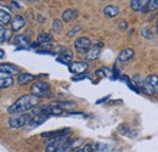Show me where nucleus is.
Masks as SVG:
<instances>
[{
  "mask_svg": "<svg viewBox=\"0 0 158 152\" xmlns=\"http://www.w3.org/2000/svg\"><path fill=\"white\" fill-rule=\"evenodd\" d=\"M39 97L34 96L33 94H26L19 97L9 108L7 112L11 114L15 113H22L28 110H33L34 107L39 106Z\"/></svg>",
  "mask_w": 158,
  "mask_h": 152,
  "instance_id": "f257e3e1",
  "label": "nucleus"
},
{
  "mask_svg": "<svg viewBox=\"0 0 158 152\" xmlns=\"http://www.w3.org/2000/svg\"><path fill=\"white\" fill-rule=\"evenodd\" d=\"M32 117L28 113H15L12 114L9 119V127L12 129H19L29 123Z\"/></svg>",
  "mask_w": 158,
  "mask_h": 152,
  "instance_id": "f03ea898",
  "label": "nucleus"
},
{
  "mask_svg": "<svg viewBox=\"0 0 158 152\" xmlns=\"http://www.w3.org/2000/svg\"><path fill=\"white\" fill-rule=\"evenodd\" d=\"M31 91H32V94L34 96H37V97H39V99H43V97L49 96V94H50V85H49V83H46V82L38 80V82H35V83L32 85Z\"/></svg>",
  "mask_w": 158,
  "mask_h": 152,
  "instance_id": "7ed1b4c3",
  "label": "nucleus"
},
{
  "mask_svg": "<svg viewBox=\"0 0 158 152\" xmlns=\"http://www.w3.org/2000/svg\"><path fill=\"white\" fill-rule=\"evenodd\" d=\"M68 140V135L66 136H61V137H55V139H50L46 144L45 151L46 152H56L60 147Z\"/></svg>",
  "mask_w": 158,
  "mask_h": 152,
  "instance_id": "20e7f679",
  "label": "nucleus"
},
{
  "mask_svg": "<svg viewBox=\"0 0 158 152\" xmlns=\"http://www.w3.org/2000/svg\"><path fill=\"white\" fill-rule=\"evenodd\" d=\"M83 139L77 137V139H68L56 152H74L77 149H79V145L81 144Z\"/></svg>",
  "mask_w": 158,
  "mask_h": 152,
  "instance_id": "39448f33",
  "label": "nucleus"
},
{
  "mask_svg": "<svg viewBox=\"0 0 158 152\" xmlns=\"http://www.w3.org/2000/svg\"><path fill=\"white\" fill-rule=\"evenodd\" d=\"M91 40L88 37H80L74 41V48L79 54H86L91 48Z\"/></svg>",
  "mask_w": 158,
  "mask_h": 152,
  "instance_id": "423d86ee",
  "label": "nucleus"
},
{
  "mask_svg": "<svg viewBox=\"0 0 158 152\" xmlns=\"http://www.w3.org/2000/svg\"><path fill=\"white\" fill-rule=\"evenodd\" d=\"M88 67H89V65L84 61H74L68 66L71 73H73V74H83L84 72H86Z\"/></svg>",
  "mask_w": 158,
  "mask_h": 152,
  "instance_id": "0eeeda50",
  "label": "nucleus"
},
{
  "mask_svg": "<svg viewBox=\"0 0 158 152\" xmlns=\"http://www.w3.org/2000/svg\"><path fill=\"white\" fill-rule=\"evenodd\" d=\"M48 118H49V116H45V114H34V117H32V119L29 120V123L26 127H27V129L32 130V129L41 125L43 123H45V120Z\"/></svg>",
  "mask_w": 158,
  "mask_h": 152,
  "instance_id": "6e6552de",
  "label": "nucleus"
},
{
  "mask_svg": "<svg viewBox=\"0 0 158 152\" xmlns=\"http://www.w3.org/2000/svg\"><path fill=\"white\" fill-rule=\"evenodd\" d=\"M71 134V129L69 128H66V129H59V130H54V132H48V133L41 134L43 137H46V139H55V137H61V136H66V135H69Z\"/></svg>",
  "mask_w": 158,
  "mask_h": 152,
  "instance_id": "1a4fd4ad",
  "label": "nucleus"
},
{
  "mask_svg": "<svg viewBox=\"0 0 158 152\" xmlns=\"http://www.w3.org/2000/svg\"><path fill=\"white\" fill-rule=\"evenodd\" d=\"M24 24H26L24 17L21 16V15H16L11 21V31L12 32H19L24 27Z\"/></svg>",
  "mask_w": 158,
  "mask_h": 152,
  "instance_id": "9d476101",
  "label": "nucleus"
},
{
  "mask_svg": "<svg viewBox=\"0 0 158 152\" xmlns=\"http://www.w3.org/2000/svg\"><path fill=\"white\" fill-rule=\"evenodd\" d=\"M14 45L15 46H20L22 49H26L27 46H31V40L28 37L23 36V34H17L14 37Z\"/></svg>",
  "mask_w": 158,
  "mask_h": 152,
  "instance_id": "9b49d317",
  "label": "nucleus"
},
{
  "mask_svg": "<svg viewBox=\"0 0 158 152\" xmlns=\"http://www.w3.org/2000/svg\"><path fill=\"white\" fill-rule=\"evenodd\" d=\"M78 15L79 12L77 9H72V7L66 9L62 12V21H64V22H72V21H74V19L78 17Z\"/></svg>",
  "mask_w": 158,
  "mask_h": 152,
  "instance_id": "f8f14e48",
  "label": "nucleus"
},
{
  "mask_svg": "<svg viewBox=\"0 0 158 152\" xmlns=\"http://www.w3.org/2000/svg\"><path fill=\"white\" fill-rule=\"evenodd\" d=\"M101 49H102V44H94V45H91V48L86 53V58L88 60H96V58H99L100 54H101Z\"/></svg>",
  "mask_w": 158,
  "mask_h": 152,
  "instance_id": "ddd939ff",
  "label": "nucleus"
},
{
  "mask_svg": "<svg viewBox=\"0 0 158 152\" xmlns=\"http://www.w3.org/2000/svg\"><path fill=\"white\" fill-rule=\"evenodd\" d=\"M135 55V51L133 50V49H130V48H127V49H123L120 53H119L118 55V61L119 62H128L129 60H131L133 57Z\"/></svg>",
  "mask_w": 158,
  "mask_h": 152,
  "instance_id": "4468645a",
  "label": "nucleus"
},
{
  "mask_svg": "<svg viewBox=\"0 0 158 152\" xmlns=\"http://www.w3.org/2000/svg\"><path fill=\"white\" fill-rule=\"evenodd\" d=\"M93 145V150L94 152H114V149L105 142H94Z\"/></svg>",
  "mask_w": 158,
  "mask_h": 152,
  "instance_id": "2eb2a0df",
  "label": "nucleus"
},
{
  "mask_svg": "<svg viewBox=\"0 0 158 152\" xmlns=\"http://www.w3.org/2000/svg\"><path fill=\"white\" fill-rule=\"evenodd\" d=\"M146 84L153 90L155 94H158V76L156 74H150L147 76L146 78Z\"/></svg>",
  "mask_w": 158,
  "mask_h": 152,
  "instance_id": "dca6fc26",
  "label": "nucleus"
},
{
  "mask_svg": "<svg viewBox=\"0 0 158 152\" xmlns=\"http://www.w3.org/2000/svg\"><path fill=\"white\" fill-rule=\"evenodd\" d=\"M0 72H5L10 76H15V74H19V67L10 63H2L0 66Z\"/></svg>",
  "mask_w": 158,
  "mask_h": 152,
  "instance_id": "f3484780",
  "label": "nucleus"
},
{
  "mask_svg": "<svg viewBox=\"0 0 158 152\" xmlns=\"http://www.w3.org/2000/svg\"><path fill=\"white\" fill-rule=\"evenodd\" d=\"M72 60H73V55L71 51H64V53L60 54V56L57 57V61L66 66H69L72 63Z\"/></svg>",
  "mask_w": 158,
  "mask_h": 152,
  "instance_id": "a211bd4d",
  "label": "nucleus"
},
{
  "mask_svg": "<svg viewBox=\"0 0 158 152\" xmlns=\"http://www.w3.org/2000/svg\"><path fill=\"white\" fill-rule=\"evenodd\" d=\"M35 79V76L33 74H29V73H20L19 77H17V83L20 85H26L31 82H33Z\"/></svg>",
  "mask_w": 158,
  "mask_h": 152,
  "instance_id": "6ab92c4d",
  "label": "nucleus"
},
{
  "mask_svg": "<svg viewBox=\"0 0 158 152\" xmlns=\"http://www.w3.org/2000/svg\"><path fill=\"white\" fill-rule=\"evenodd\" d=\"M103 14H105V16H107L110 19H113L119 14V9L116 5H107L103 9Z\"/></svg>",
  "mask_w": 158,
  "mask_h": 152,
  "instance_id": "aec40b11",
  "label": "nucleus"
},
{
  "mask_svg": "<svg viewBox=\"0 0 158 152\" xmlns=\"http://www.w3.org/2000/svg\"><path fill=\"white\" fill-rule=\"evenodd\" d=\"M51 103L55 106H59L62 110H72V108H76V106H77V103L74 101H54Z\"/></svg>",
  "mask_w": 158,
  "mask_h": 152,
  "instance_id": "412c9836",
  "label": "nucleus"
},
{
  "mask_svg": "<svg viewBox=\"0 0 158 152\" xmlns=\"http://www.w3.org/2000/svg\"><path fill=\"white\" fill-rule=\"evenodd\" d=\"M11 15L9 14V12H6L4 9H1V11H0V23H1V26H7L9 23H11Z\"/></svg>",
  "mask_w": 158,
  "mask_h": 152,
  "instance_id": "4be33fe9",
  "label": "nucleus"
},
{
  "mask_svg": "<svg viewBox=\"0 0 158 152\" xmlns=\"http://www.w3.org/2000/svg\"><path fill=\"white\" fill-rule=\"evenodd\" d=\"M52 41V36L45 32H41L38 36V43L39 44H50Z\"/></svg>",
  "mask_w": 158,
  "mask_h": 152,
  "instance_id": "5701e85b",
  "label": "nucleus"
},
{
  "mask_svg": "<svg viewBox=\"0 0 158 152\" xmlns=\"http://www.w3.org/2000/svg\"><path fill=\"white\" fill-rule=\"evenodd\" d=\"M131 80H133V83H134L138 88H140V89H142L143 85H145V83H146V79H143L141 74H135V76H133Z\"/></svg>",
  "mask_w": 158,
  "mask_h": 152,
  "instance_id": "b1692460",
  "label": "nucleus"
},
{
  "mask_svg": "<svg viewBox=\"0 0 158 152\" xmlns=\"http://www.w3.org/2000/svg\"><path fill=\"white\" fill-rule=\"evenodd\" d=\"M12 84H14V79L11 77H1V79H0V88L1 89L9 88Z\"/></svg>",
  "mask_w": 158,
  "mask_h": 152,
  "instance_id": "393cba45",
  "label": "nucleus"
},
{
  "mask_svg": "<svg viewBox=\"0 0 158 152\" xmlns=\"http://www.w3.org/2000/svg\"><path fill=\"white\" fill-rule=\"evenodd\" d=\"M81 31H83V26H81V24H77V26H74L73 28H71V29L68 31L67 37H68V38H72V37L77 36L79 32H81Z\"/></svg>",
  "mask_w": 158,
  "mask_h": 152,
  "instance_id": "a878e982",
  "label": "nucleus"
},
{
  "mask_svg": "<svg viewBox=\"0 0 158 152\" xmlns=\"http://www.w3.org/2000/svg\"><path fill=\"white\" fill-rule=\"evenodd\" d=\"M62 28H63V26H62V21H60V19H55L54 22H52V31L55 32V33H61L62 32Z\"/></svg>",
  "mask_w": 158,
  "mask_h": 152,
  "instance_id": "bb28decb",
  "label": "nucleus"
},
{
  "mask_svg": "<svg viewBox=\"0 0 158 152\" xmlns=\"http://www.w3.org/2000/svg\"><path fill=\"white\" fill-rule=\"evenodd\" d=\"M74 152H94V150H93V145L91 144H86V145L80 146Z\"/></svg>",
  "mask_w": 158,
  "mask_h": 152,
  "instance_id": "cd10ccee",
  "label": "nucleus"
},
{
  "mask_svg": "<svg viewBox=\"0 0 158 152\" xmlns=\"http://www.w3.org/2000/svg\"><path fill=\"white\" fill-rule=\"evenodd\" d=\"M141 36L143 37V38L146 39H152L153 38V34H152V32L147 28V27H143L142 29H141Z\"/></svg>",
  "mask_w": 158,
  "mask_h": 152,
  "instance_id": "c85d7f7f",
  "label": "nucleus"
},
{
  "mask_svg": "<svg viewBox=\"0 0 158 152\" xmlns=\"http://www.w3.org/2000/svg\"><path fill=\"white\" fill-rule=\"evenodd\" d=\"M0 34H1V36H0V43H1V44H4V43H5V40L7 39V36H6V34H7V32L5 31V27H4V26H0Z\"/></svg>",
  "mask_w": 158,
  "mask_h": 152,
  "instance_id": "c756f323",
  "label": "nucleus"
},
{
  "mask_svg": "<svg viewBox=\"0 0 158 152\" xmlns=\"http://www.w3.org/2000/svg\"><path fill=\"white\" fill-rule=\"evenodd\" d=\"M157 9H158V0H150V2H148V10L155 11Z\"/></svg>",
  "mask_w": 158,
  "mask_h": 152,
  "instance_id": "7c9ffc66",
  "label": "nucleus"
},
{
  "mask_svg": "<svg viewBox=\"0 0 158 152\" xmlns=\"http://www.w3.org/2000/svg\"><path fill=\"white\" fill-rule=\"evenodd\" d=\"M118 26H119V29H120V31H127V28H128V23H127V21H119Z\"/></svg>",
  "mask_w": 158,
  "mask_h": 152,
  "instance_id": "2f4dec72",
  "label": "nucleus"
},
{
  "mask_svg": "<svg viewBox=\"0 0 158 152\" xmlns=\"http://www.w3.org/2000/svg\"><path fill=\"white\" fill-rule=\"evenodd\" d=\"M100 73H103V76H108L110 74V71L107 68H100L96 71V74H100Z\"/></svg>",
  "mask_w": 158,
  "mask_h": 152,
  "instance_id": "473e14b6",
  "label": "nucleus"
},
{
  "mask_svg": "<svg viewBox=\"0 0 158 152\" xmlns=\"http://www.w3.org/2000/svg\"><path fill=\"white\" fill-rule=\"evenodd\" d=\"M39 55H54L51 51H48V50H38L37 51Z\"/></svg>",
  "mask_w": 158,
  "mask_h": 152,
  "instance_id": "72a5a7b5",
  "label": "nucleus"
},
{
  "mask_svg": "<svg viewBox=\"0 0 158 152\" xmlns=\"http://www.w3.org/2000/svg\"><path fill=\"white\" fill-rule=\"evenodd\" d=\"M11 4H12V5H14V6H12V9H14V10H16V9H20V7H21L20 5H19V4H17V2H15V1H12V2H11Z\"/></svg>",
  "mask_w": 158,
  "mask_h": 152,
  "instance_id": "f704fd0d",
  "label": "nucleus"
},
{
  "mask_svg": "<svg viewBox=\"0 0 158 152\" xmlns=\"http://www.w3.org/2000/svg\"><path fill=\"white\" fill-rule=\"evenodd\" d=\"M0 54H1V55H0V57H1V60H2V58H4V56H5V51H4V50H1V51H0Z\"/></svg>",
  "mask_w": 158,
  "mask_h": 152,
  "instance_id": "c9c22d12",
  "label": "nucleus"
},
{
  "mask_svg": "<svg viewBox=\"0 0 158 152\" xmlns=\"http://www.w3.org/2000/svg\"><path fill=\"white\" fill-rule=\"evenodd\" d=\"M156 31H157V33H158V21H157V23H156Z\"/></svg>",
  "mask_w": 158,
  "mask_h": 152,
  "instance_id": "e433bc0d",
  "label": "nucleus"
},
{
  "mask_svg": "<svg viewBox=\"0 0 158 152\" xmlns=\"http://www.w3.org/2000/svg\"><path fill=\"white\" fill-rule=\"evenodd\" d=\"M157 95H158V94H157Z\"/></svg>",
  "mask_w": 158,
  "mask_h": 152,
  "instance_id": "4c0bfd02",
  "label": "nucleus"
}]
</instances>
